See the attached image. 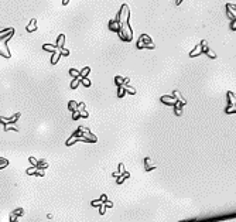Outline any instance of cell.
I'll use <instances>...</instances> for the list:
<instances>
[{
    "instance_id": "277c9868",
    "label": "cell",
    "mask_w": 236,
    "mask_h": 222,
    "mask_svg": "<svg viewBox=\"0 0 236 222\" xmlns=\"http://www.w3.org/2000/svg\"><path fill=\"white\" fill-rule=\"evenodd\" d=\"M34 30H37V21H36V19H33V20H31V23L27 26V31H29V33H31V31H34Z\"/></svg>"
},
{
    "instance_id": "6da1fadb",
    "label": "cell",
    "mask_w": 236,
    "mask_h": 222,
    "mask_svg": "<svg viewBox=\"0 0 236 222\" xmlns=\"http://www.w3.org/2000/svg\"><path fill=\"white\" fill-rule=\"evenodd\" d=\"M137 47L139 48H144V47H150V48H154V44L151 43V38L149 37V36H146V34H143L142 37H140V40H139L137 43Z\"/></svg>"
},
{
    "instance_id": "5b68a950",
    "label": "cell",
    "mask_w": 236,
    "mask_h": 222,
    "mask_svg": "<svg viewBox=\"0 0 236 222\" xmlns=\"http://www.w3.org/2000/svg\"><path fill=\"white\" fill-rule=\"evenodd\" d=\"M60 57H61V50H57V51H54V55H53V60H51V62H53V64H57V61L60 60Z\"/></svg>"
},
{
    "instance_id": "30bf717a",
    "label": "cell",
    "mask_w": 236,
    "mask_h": 222,
    "mask_svg": "<svg viewBox=\"0 0 236 222\" xmlns=\"http://www.w3.org/2000/svg\"><path fill=\"white\" fill-rule=\"evenodd\" d=\"M79 81H81V77H79V78H75L72 81V84H71V88H72V89H75V88L78 87V84H79Z\"/></svg>"
},
{
    "instance_id": "7c38bea8",
    "label": "cell",
    "mask_w": 236,
    "mask_h": 222,
    "mask_svg": "<svg viewBox=\"0 0 236 222\" xmlns=\"http://www.w3.org/2000/svg\"><path fill=\"white\" fill-rule=\"evenodd\" d=\"M205 51H207V54H208V55H209V57H211V58H215V57H216V54L214 53V51H212V50L207 48V50H205Z\"/></svg>"
},
{
    "instance_id": "52a82bcc",
    "label": "cell",
    "mask_w": 236,
    "mask_h": 222,
    "mask_svg": "<svg viewBox=\"0 0 236 222\" xmlns=\"http://www.w3.org/2000/svg\"><path fill=\"white\" fill-rule=\"evenodd\" d=\"M43 48L47 50V51H51V53H54V51H57V45H51V44H44L43 45Z\"/></svg>"
},
{
    "instance_id": "5bb4252c",
    "label": "cell",
    "mask_w": 236,
    "mask_h": 222,
    "mask_svg": "<svg viewBox=\"0 0 236 222\" xmlns=\"http://www.w3.org/2000/svg\"><path fill=\"white\" fill-rule=\"evenodd\" d=\"M181 2H183V0H177V4H181Z\"/></svg>"
},
{
    "instance_id": "8992f818",
    "label": "cell",
    "mask_w": 236,
    "mask_h": 222,
    "mask_svg": "<svg viewBox=\"0 0 236 222\" xmlns=\"http://www.w3.org/2000/svg\"><path fill=\"white\" fill-rule=\"evenodd\" d=\"M21 212H23V210H17V211H14V212H12V218H10V221L16 222L17 221V217H20Z\"/></svg>"
},
{
    "instance_id": "8fae6325",
    "label": "cell",
    "mask_w": 236,
    "mask_h": 222,
    "mask_svg": "<svg viewBox=\"0 0 236 222\" xmlns=\"http://www.w3.org/2000/svg\"><path fill=\"white\" fill-rule=\"evenodd\" d=\"M69 74L72 75V77H75V78H79V77H81V72L77 71V70H71V71H69Z\"/></svg>"
},
{
    "instance_id": "4fadbf2b",
    "label": "cell",
    "mask_w": 236,
    "mask_h": 222,
    "mask_svg": "<svg viewBox=\"0 0 236 222\" xmlns=\"http://www.w3.org/2000/svg\"><path fill=\"white\" fill-rule=\"evenodd\" d=\"M81 82L84 84L85 87H89V85H91V81L88 78H81Z\"/></svg>"
},
{
    "instance_id": "ba28073f",
    "label": "cell",
    "mask_w": 236,
    "mask_h": 222,
    "mask_svg": "<svg viewBox=\"0 0 236 222\" xmlns=\"http://www.w3.org/2000/svg\"><path fill=\"white\" fill-rule=\"evenodd\" d=\"M64 40H65V36H64V34H61V36L58 37V43H57V48H58V50H61V48H62Z\"/></svg>"
},
{
    "instance_id": "7a4b0ae2",
    "label": "cell",
    "mask_w": 236,
    "mask_h": 222,
    "mask_svg": "<svg viewBox=\"0 0 236 222\" xmlns=\"http://www.w3.org/2000/svg\"><path fill=\"white\" fill-rule=\"evenodd\" d=\"M226 7H228V16L231 17L232 20H235L236 19V6L235 4H228Z\"/></svg>"
},
{
    "instance_id": "9c48e42d",
    "label": "cell",
    "mask_w": 236,
    "mask_h": 222,
    "mask_svg": "<svg viewBox=\"0 0 236 222\" xmlns=\"http://www.w3.org/2000/svg\"><path fill=\"white\" fill-rule=\"evenodd\" d=\"M89 71H91V68H89V67H86V68H84V70L81 71V78H84V77H86V75L89 74Z\"/></svg>"
},
{
    "instance_id": "3957f363",
    "label": "cell",
    "mask_w": 236,
    "mask_h": 222,
    "mask_svg": "<svg viewBox=\"0 0 236 222\" xmlns=\"http://www.w3.org/2000/svg\"><path fill=\"white\" fill-rule=\"evenodd\" d=\"M201 53H202V43L197 45L195 48H194V50L191 51V54H190V55H191V57H195V55H200Z\"/></svg>"
}]
</instances>
